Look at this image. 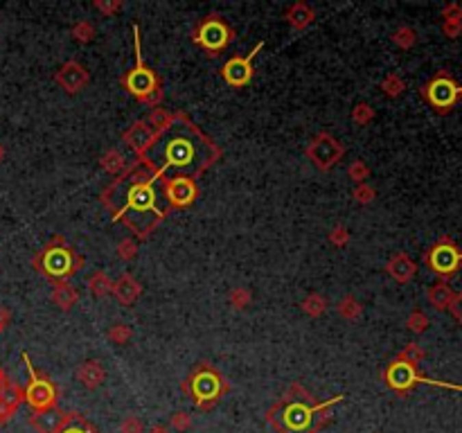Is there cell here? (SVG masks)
<instances>
[{
  "instance_id": "obj_1",
  "label": "cell",
  "mask_w": 462,
  "mask_h": 433,
  "mask_svg": "<svg viewBox=\"0 0 462 433\" xmlns=\"http://www.w3.org/2000/svg\"><path fill=\"white\" fill-rule=\"evenodd\" d=\"M221 149L185 113H174L172 122L151 138L138 162L153 179L194 181L219 160Z\"/></svg>"
},
{
  "instance_id": "obj_2",
  "label": "cell",
  "mask_w": 462,
  "mask_h": 433,
  "mask_svg": "<svg viewBox=\"0 0 462 433\" xmlns=\"http://www.w3.org/2000/svg\"><path fill=\"white\" fill-rule=\"evenodd\" d=\"M102 203L113 212V221H125L140 239H147L169 214L160 199L158 179L138 160L102 192Z\"/></svg>"
},
{
  "instance_id": "obj_3",
  "label": "cell",
  "mask_w": 462,
  "mask_h": 433,
  "mask_svg": "<svg viewBox=\"0 0 462 433\" xmlns=\"http://www.w3.org/2000/svg\"><path fill=\"white\" fill-rule=\"evenodd\" d=\"M343 401V395H336L327 401H316L300 384H294L287 395L271 406L266 420L273 424L277 433H318L332 422V406Z\"/></svg>"
},
{
  "instance_id": "obj_4",
  "label": "cell",
  "mask_w": 462,
  "mask_h": 433,
  "mask_svg": "<svg viewBox=\"0 0 462 433\" xmlns=\"http://www.w3.org/2000/svg\"><path fill=\"white\" fill-rule=\"evenodd\" d=\"M32 264L38 273L43 277H48V280L68 282V277L79 273L84 260L73 246L66 244L64 237H55L41 253L34 255Z\"/></svg>"
},
{
  "instance_id": "obj_5",
  "label": "cell",
  "mask_w": 462,
  "mask_h": 433,
  "mask_svg": "<svg viewBox=\"0 0 462 433\" xmlns=\"http://www.w3.org/2000/svg\"><path fill=\"white\" fill-rule=\"evenodd\" d=\"M230 391V384L223 379L212 363L201 361L183 382V393L188 395L201 411H210L219 404V399Z\"/></svg>"
},
{
  "instance_id": "obj_6",
  "label": "cell",
  "mask_w": 462,
  "mask_h": 433,
  "mask_svg": "<svg viewBox=\"0 0 462 433\" xmlns=\"http://www.w3.org/2000/svg\"><path fill=\"white\" fill-rule=\"evenodd\" d=\"M133 48H136V66L127 71V75L122 77V86L129 90V95H133L136 99H140L142 104L147 106H160L163 102V84H160V77L151 71V68L144 64L142 52H140V27L133 25Z\"/></svg>"
},
{
  "instance_id": "obj_7",
  "label": "cell",
  "mask_w": 462,
  "mask_h": 433,
  "mask_svg": "<svg viewBox=\"0 0 462 433\" xmlns=\"http://www.w3.org/2000/svg\"><path fill=\"white\" fill-rule=\"evenodd\" d=\"M383 382L390 391L399 393V395H404V393L413 391L418 384H431V386H442V388H456V391H462V386H453V384H446V382H435V379H428L424 375L418 373V368L411 366V363H406L402 359H392L390 366L383 370Z\"/></svg>"
},
{
  "instance_id": "obj_8",
  "label": "cell",
  "mask_w": 462,
  "mask_h": 433,
  "mask_svg": "<svg viewBox=\"0 0 462 433\" xmlns=\"http://www.w3.org/2000/svg\"><path fill=\"white\" fill-rule=\"evenodd\" d=\"M23 361H25V368H27V375H29V382L25 386V401L32 406L34 415L55 411L57 399H59L57 386L52 384L48 377H43V375L36 373V370L32 368V361H29L27 354H23Z\"/></svg>"
},
{
  "instance_id": "obj_9",
  "label": "cell",
  "mask_w": 462,
  "mask_h": 433,
  "mask_svg": "<svg viewBox=\"0 0 462 433\" xmlns=\"http://www.w3.org/2000/svg\"><path fill=\"white\" fill-rule=\"evenodd\" d=\"M235 38V29L223 21L219 14H210L198 25L192 29V41L201 45L205 52H221L226 50L230 41Z\"/></svg>"
},
{
  "instance_id": "obj_10",
  "label": "cell",
  "mask_w": 462,
  "mask_h": 433,
  "mask_svg": "<svg viewBox=\"0 0 462 433\" xmlns=\"http://www.w3.org/2000/svg\"><path fill=\"white\" fill-rule=\"evenodd\" d=\"M426 267L433 271L437 277L449 280L451 275H456L462 267V251L449 237H442L440 242L433 244L424 255Z\"/></svg>"
},
{
  "instance_id": "obj_11",
  "label": "cell",
  "mask_w": 462,
  "mask_h": 433,
  "mask_svg": "<svg viewBox=\"0 0 462 433\" xmlns=\"http://www.w3.org/2000/svg\"><path fill=\"white\" fill-rule=\"evenodd\" d=\"M422 97H424L437 113H449L462 99V86L453 82L446 73H437L433 79L422 88Z\"/></svg>"
},
{
  "instance_id": "obj_12",
  "label": "cell",
  "mask_w": 462,
  "mask_h": 433,
  "mask_svg": "<svg viewBox=\"0 0 462 433\" xmlns=\"http://www.w3.org/2000/svg\"><path fill=\"white\" fill-rule=\"evenodd\" d=\"M160 195H163V203L167 212L179 210V208H188L196 201L198 188L194 181L190 179H158Z\"/></svg>"
},
{
  "instance_id": "obj_13",
  "label": "cell",
  "mask_w": 462,
  "mask_h": 433,
  "mask_svg": "<svg viewBox=\"0 0 462 433\" xmlns=\"http://www.w3.org/2000/svg\"><path fill=\"white\" fill-rule=\"evenodd\" d=\"M307 156L320 172H329L345 156V147L329 134H320L307 145Z\"/></svg>"
},
{
  "instance_id": "obj_14",
  "label": "cell",
  "mask_w": 462,
  "mask_h": 433,
  "mask_svg": "<svg viewBox=\"0 0 462 433\" xmlns=\"http://www.w3.org/2000/svg\"><path fill=\"white\" fill-rule=\"evenodd\" d=\"M261 48H264V43H257L255 48L246 54V57H233V59H228L226 64H223L221 77L226 79L228 86H233V88L248 86L251 79H253V73H255L253 64H255V57L261 52Z\"/></svg>"
},
{
  "instance_id": "obj_15",
  "label": "cell",
  "mask_w": 462,
  "mask_h": 433,
  "mask_svg": "<svg viewBox=\"0 0 462 433\" xmlns=\"http://www.w3.org/2000/svg\"><path fill=\"white\" fill-rule=\"evenodd\" d=\"M55 79L61 88H64L66 92H70V95H75V92H79L84 86L88 84V73L86 68H84L79 61H68V64H64L57 71Z\"/></svg>"
},
{
  "instance_id": "obj_16",
  "label": "cell",
  "mask_w": 462,
  "mask_h": 433,
  "mask_svg": "<svg viewBox=\"0 0 462 433\" xmlns=\"http://www.w3.org/2000/svg\"><path fill=\"white\" fill-rule=\"evenodd\" d=\"M156 136L153 131L149 129V125L144 120H138L133 122L125 134H122V140L129 147V149H133L136 156H140V153L147 149V145L151 143V138Z\"/></svg>"
},
{
  "instance_id": "obj_17",
  "label": "cell",
  "mask_w": 462,
  "mask_h": 433,
  "mask_svg": "<svg viewBox=\"0 0 462 433\" xmlns=\"http://www.w3.org/2000/svg\"><path fill=\"white\" fill-rule=\"evenodd\" d=\"M111 293L120 300L122 305H133L142 293V284L136 280L131 273H122L118 280L113 282Z\"/></svg>"
},
{
  "instance_id": "obj_18",
  "label": "cell",
  "mask_w": 462,
  "mask_h": 433,
  "mask_svg": "<svg viewBox=\"0 0 462 433\" xmlns=\"http://www.w3.org/2000/svg\"><path fill=\"white\" fill-rule=\"evenodd\" d=\"M50 433H99V431L92 427V424L84 415L70 411V413H61L59 415L55 429H52Z\"/></svg>"
},
{
  "instance_id": "obj_19",
  "label": "cell",
  "mask_w": 462,
  "mask_h": 433,
  "mask_svg": "<svg viewBox=\"0 0 462 433\" xmlns=\"http://www.w3.org/2000/svg\"><path fill=\"white\" fill-rule=\"evenodd\" d=\"M386 271L390 273V277H395L397 282H408L415 277V271H418V267H415V262L408 258L406 253H397L392 255V258L388 260L386 264Z\"/></svg>"
},
{
  "instance_id": "obj_20",
  "label": "cell",
  "mask_w": 462,
  "mask_h": 433,
  "mask_svg": "<svg viewBox=\"0 0 462 433\" xmlns=\"http://www.w3.org/2000/svg\"><path fill=\"white\" fill-rule=\"evenodd\" d=\"M77 379H79L81 386H86V388L92 391V388H97L99 384H104L106 370L102 368V363H99L97 359H88L77 368Z\"/></svg>"
},
{
  "instance_id": "obj_21",
  "label": "cell",
  "mask_w": 462,
  "mask_h": 433,
  "mask_svg": "<svg viewBox=\"0 0 462 433\" xmlns=\"http://www.w3.org/2000/svg\"><path fill=\"white\" fill-rule=\"evenodd\" d=\"M284 16H287V23L294 29H305V27H309L311 23H313V18H316V14H313V10L307 3H294L287 10V14H284Z\"/></svg>"
},
{
  "instance_id": "obj_22",
  "label": "cell",
  "mask_w": 462,
  "mask_h": 433,
  "mask_svg": "<svg viewBox=\"0 0 462 433\" xmlns=\"http://www.w3.org/2000/svg\"><path fill=\"white\" fill-rule=\"evenodd\" d=\"M79 300V293L68 282H55V289H52V303H55L61 312H70V309L77 305Z\"/></svg>"
},
{
  "instance_id": "obj_23",
  "label": "cell",
  "mask_w": 462,
  "mask_h": 433,
  "mask_svg": "<svg viewBox=\"0 0 462 433\" xmlns=\"http://www.w3.org/2000/svg\"><path fill=\"white\" fill-rule=\"evenodd\" d=\"M453 298H456V291H453L444 280L433 284V287L428 289V303L433 305L435 309H449L451 303H453Z\"/></svg>"
},
{
  "instance_id": "obj_24",
  "label": "cell",
  "mask_w": 462,
  "mask_h": 433,
  "mask_svg": "<svg viewBox=\"0 0 462 433\" xmlns=\"http://www.w3.org/2000/svg\"><path fill=\"white\" fill-rule=\"evenodd\" d=\"M99 165H102V169L104 172H109V174H122L127 169V156L122 151H118V149H109L102 156V160H99Z\"/></svg>"
},
{
  "instance_id": "obj_25",
  "label": "cell",
  "mask_w": 462,
  "mask_h": 433,
  "mask_svg": "<svg viewBox=\"0 0 462 433\" xmlns=\"http://www.w3.org/2000/svg\"><path fill=\"white\" fill-rule=\"evenodd\" d=\"M88 289H90V293L95 298H104V296H109V293H111L113 280L104 273V271H97V273H92L88 277Z\"/></svg>"
},
{
  "instance_id": "obj_26",
  "label": "cell",
  "mask_w": 462,
  "mask_h": 433,
  "mask_svg": "<svg viewBox=\"0 0 462 433\" xmlns=\"http://www.w3.org/2000/svg\"><path fill=\"white\" fill-rule=\"evenodd\" d=\"M303 312L307 316H311V319H318V316H322L327 312V298L320 296V293H311V296H307L303 300Z\"/></svg>"
},
{
  "instance_id": "obj_27",
  "label": "cell",
  "mask_w": 462,
  "mask_h": 433,
  "mask_svg": "<svg viewBox=\"0 0 462 433\" xmlns=\"http://www.w3.org/2000/svg\"><path fill=\"white\" fill-rule=\"evenodd\" d=\"M172 118H174V113H169V111H165V108L156 106V108H151V113L147 115V120L144 122H147L153 134H160V131L172 122Z\"/></svg>"
},
{
  "instance_id": "obj_28",
  "label": "cell",
  "mask_w": 462,
  "mask_h": 433,
  "mask_svg": "<svg viewBox=\"0 0 462 433\" xmlns=\"http://www.w3.org/2000/svg\"><path fill=\"white\" fill-rule=\"evenodd\" d=\"M336 312L343 316V319L348 321H357L361 314H363V307H361V303L354 296H345L341 303H338Z\"/></svg>"
},
{
  "instance_id": "obj_29",
  "label": "cell",
  "mask_w": 462,
  "mask_h": 433,
  "mask_svg": "<svg viewBox=\"0 0 462 433\" xmlns=\"http://www.w3.org/2000/svg\"><path fill=\"white\" fill-rule=\"evenodd\" d=\"M381 90L386 92L388 97H399L406 90V84L399 75H388L386 79L381 82Z\"/></svg>"
},
{
  "instance_id": "obj_30",
  "label": "cell",
  "mask_w": 462,
  "mask_h": 433,
  "mask_svg": "<svg viewBox=\"0 0 462 433\" xmlns=\"http://www.w3.org/2000/svg\"><path fill=\"white\" fill-rule=\"evenodd\" d=\"M397 359H402V361H406V363H411V366H415L418 368L420 366V361L424 359V350L418 345V343H408L402 352L397 354Z\"/></svg>"
},
{
  "instance_id": "obj_31",
  "label": "cell",
  "mask_w": 462,
  "mask_h": 433,
  "mask_svg": "<svg viewBox=\"0 0 462 433\" xmlns=\"http://www.w3.org/2000/svg\"><path fill=\"white\" fill-rule=\"evenodd\" d=\"M372 120H374V108L370 106V104L361 102V104L354 106V111H352V122H357L359 127H365V125H370V122H372Z\"/></svg>"
},
{
  "instance_id": "obj_32",
  "label": "cell",
  "mask_w": 462,
  "mask_h": 433,
  "mask_svg": "<svg viewBox=\"0 0 462 433\" xmlns=\"http://www.w3.org/2000/svg\"><path fill=\"white\" fill-rule=\"evenodd\" d=\"M392 41H395L402 50H408L413 48L415 41H418V34H415V29L411 27H399L395 34H392Z\"/></svg>"
},
{
  "instance_id": "obj_33",
  "label": "cell",
  "mask_w": 462,
  "mask_h": 433,
  "mask_svg": "<svg viewBox=\"0 0 462 433\" xmlns=\"http://www.w3.org/2000/svg\"><path fill=\"white\" fill-rule=\"evenodd\" d=\"M352 197H354V201H357V203H361V206H368L370 201H374V197H376V190H374L370 183H359L357 188L352 190Z\"/></svg>"
},
{
  "instance_id": "obj_34",
  "label": "cell",
  "mask_w": 462,
  "mask_h": 433,
  "mask_svg": "<svg viewBox=\"0 0 462 433\" xmlns=\"http://www.w3.org/2000/svg\"><path fill=\"white\" fill-rule=\"evenodd\" d=\"M92 36H95V27H92V23H88V21H79L73 27V38H75V41L88 43V41H92Z\"/></svg>"
},
{
  "instance_id": "obj_35",
  "label": "cell",
  "mask_w": 462,
  "mask_h": 433,
  "mask_svg": "<svg viewBox=\"0 0 462 433\" xmlns=\"http://www.w3.org/2000/svg\"><path fill=\"white\" fill-rule=\"evenodd\" d=\"M251 300H253L251 291H248V289H244V287L233 289V291H230V296H228V303L233 305L235 309H246V307L251 305Z\"/></svg>"
},
{
  "instance_id": "obj_36",
  "label": "cell",
  "mask_w": 462,
  "mask_h": 433,
  "mask_svg": "<svg viewBox=\"0 0 462 433\" xmlns=\"http://www.w3.org/2000/svg\"><path fill=\"white\" fill-rule=\"evenodd\" d=\"M348 176L354 181V183H365L368 176H370V167L365 165L363 160H354L352 165L348 167Z\"/></svg>"
},
{
  "instance_id": "obj_37",
  "label": "cell",
  "mask_w": 462,
  "mask_h": 433,
  "mask_svg": "<svg viewBox=\"0 0 462 433\" xmlns=\"http://www.w3.org/2000/svg\"><path fill=\"white\" fill-rule=\"evenodd\" d=\"M131 336H133V332H131L129 325L118 323V325H113V327L109 330V338H111L113 343H118V345L129 343V341H131Z\"/></svg>"
},
{
  "instance_id": "obj_38",
  "label": "cell",
  "mask_w": 462,
  "mask_h": 433,
  "mask_svg": "<svg viewBox=\"0 0 462 433\" xmlns=\"http://www.w3.org/2000/svg\"><path fill=\"white\" fill-rule=\"evenodd\" d=\"M190 427H192V415H190V413H185V411L174 413V415H172V420H169V429L179 431V433L188 431Z\"/></svg>"
},
{
  "instance_id": "obj_39",
  "label": "cell",
  "mask_w": 462,
  "mask_h": 433,
  "mask_svg": "<svg viewBox=\"0 0 462 433\" xmlns=\"http://www.w3.org/2000/svg\"><path fill=\"white\" fill-rule=\"evenodd\" d=\"M406 325H408V330L415 332V334H422V332L428 327V319L422 312H413L411 316H408Z\"/></svg>"
},
{
  "instance_id": "obj_40",
  "label": "cell",
  "mask_w": 462,
  "mask_h": 433,
  "mask_svg": "<svg viewBox=\"0 0 462 433\" xmlns=\"http://www.w3.org/2000/svg\"><path fill=\"white\" fill-rule=\"evenodd\" d=\"M138 255V244L133 239H125V242L118 244V258L122 262H131Z\"/></svg>"
},
{
  "instance_id": "obj_41",
  "label": "cell",
  "mask_w": 462,
  "mask_h": 433,
  "mask_svg": "<svg viewBox=\"0 0 462 433\" xmlns=\"http://www.w3.org/2000/svg\"><path fill=\"white\" fill-rule=\"evenodd\" d=\"M120 433H144V424L140 417L129 415L127 420L120 424Z\"/></svg>"
},
{
  "instance_id": "obj_42",
  "label": "cell",
  "mask_w": 462,
  "mask_h": 433,
  "mask_svg": "<svg viewBox=\"0 0 462 433\" xmlns=\"http://www.w3.org/2000/svg\"><path fill=\"white\" fill-rule=\"evenodd\" d=\"M329 242H332L334 246H345L350 242V233L345 226H334L332 233H329Z\"/></svg>"
},
{
  "instance_id": "obj_43",
  "label": "cell",
  "mask_w": 462,
  "mask_h": 433,
  "mask_svg": "<svg viewBox=\"0 0 462 433\" xmlns=\"http://www.w3.org/2000/svg\"><path fill=\"white\" fill-rule=\"evenodd\" d=\"M442 29H444V34L449 38H456L460 34V29H462V21H444Z\"/></svg>"
},
{
  "instance_id": "obj_44",
  "label": "cell",
  "mask_w": 462,
  "mask_h": 433,
  "mask_svg": "<svg viewBox=\"0 0 462 433\" xmlns=\"http://www.w3.org/2000/svg\"><path fill=\"white\" fill-rule=\"evenodd\" d=\"M451 314H453V319H456L460 325H462V291L460 293H456V298H453V303H451Z\"/></svg>"
},
{
  "instance_id": "obj_45",
  "label": "cell",
  "mask_w": 462,
  "mask_h": 433,
  "mask_svg": "<svg viewBox=\"0 0 462 433\" xmlns=\"http://www.w3.org/2000/svg\"><path fill=\"white\" fill-rule=\"evenodd\" d=\"M95 7L99 12H104V14H109V16H113V14L120 12L125 5H122V3H95Z\"/></svg>"
},
{
  "instance_id": "obj_46",
  "label": "cell",
  "mask_w": 462,
  "mask_h": 433,
  "mask_svg": "<svg viewBox=\"0 0 462 433\" xmlns=\"http://www.w3.org/2000/svg\"><path fill=\"white\" fill-rule=\"evenodd\" d=\"M10 321H12V312H10V309H5V307H0V334L7 330Z\"/></svg>"
},
{
  "instance_id": "obj_47",
  "label": "cell",
  "mask_w": 462,
  "mask_h": 433,
  "mask_svg": "<svg viewBox=\"0 0 462 433\" xmlns=\"http://www.w3.org/2000/svg\"><path fill=\"white\" fill-rule=\"evenodd\" d=\"M149 433H172L167 427H160V424H156V427H151Z\"/></svg>"
},
{
  "instance_id": "obj_48",
  "label": "cell",
  "mask_w": 462,
  "mask_h": 433,
  "mask_svg": "<svg viewBox=\"0 0 462 433\" xmlns=\"http://www.w3.org/2000/svg\"><path fill=\"white\" fill-rule=\"evenodd\" d=\"M3 158H5V147L0 145V162H3Z\"/></svg>"
}]
</instances>
